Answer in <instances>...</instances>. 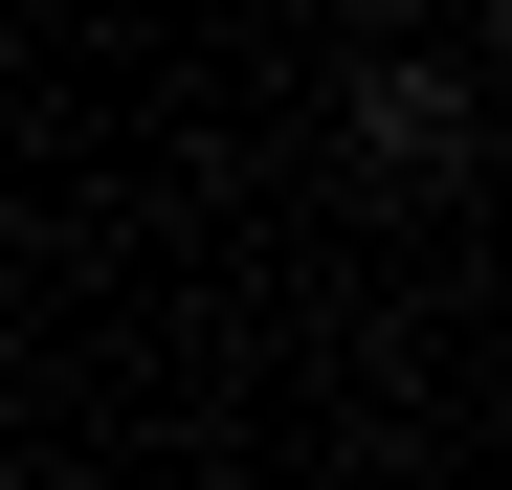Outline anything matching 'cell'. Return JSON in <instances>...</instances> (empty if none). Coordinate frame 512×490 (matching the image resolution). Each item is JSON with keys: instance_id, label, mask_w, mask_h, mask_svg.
<instances>
[{"instance_id": "cell-1", "label": "cell", "mask_w": 512, "mask_h": 490, "mask_svg": "<svg viewBox=\"0 0 512 490\" xmlns=\"http://www.w3.org/2000/svg\"><path fill=\"white\" fill-rule=\"evenodd\" d=\"M357 156H379V179H446V156H468V90H446L423 45H379V67H357Z\"/></svg>"}]
</instances>
